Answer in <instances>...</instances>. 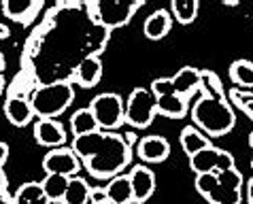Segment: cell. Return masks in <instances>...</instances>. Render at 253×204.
Segmentation results:
<instances>
[{"mask_svg":"<svg viewBox=\"0 0 253 204\" xmlns=\"http://www.w3.org/2000/svg\"><path fill=\"white\" fill-rule=\"evenodd\" d=\"M170 81H172L174 94L181 98H187V96H192L202 83V73H198V70L192 66H185V68H181Z\"/></svg>","mask_w":253,"mask_h":204,"instance_id":"obj_16","label":"cell"},{"mask_svg":"<svg viewBox=\"0 0 253 204\" xmlns=\"http://www.w3.org/2000/svg\"><path fill=\"white\" fill-rule=\"evenodd\" d=\"M247 200H249V204H253V179L247 183Z\"/></svg>","mask_w":253,"mask_h":204,"instance_id":"obj_32","label":"cell"},{"mask_svg":"<svg viewBox=\"0 0 253 204\" xmlns=\"http://www.w3.org/2000/svg\"><path fill=\"white\" fill-rule=\"evenodd\" d=\"M34 138L43 147H60L66 140V130L55 119H39L34 125Z\"/></svg>","mask_w":253,"mask_h":204,"instance_id":"obj_11","label":"cell"},{"mask_svg":"<svg viewBox=\"0 0 253 204\" xmlns=\"http://www.w3.org/2000/svg\"><path fill=\"white\" fill-rule=\"evenodd\" d=\"M215 185H217V174L215 172H202V174H196V189L205 196L211 194L215 189Z\"/></svg>","mask_w":253,"mask_h":204,"instance_id":"obj_27","label":"cell"},{"mask_svg":"<svg viewBox=\"0 0 253 204\" xmlns=\"http://www.w3.org/2000/svg\"><path fill=\"white\" fill-rule=\"evenodd\" d=\"M151 94L153 96H168V94H174V87H172V81L170 79H156L151 83Z\"/></svg>","mask_w":253,"mask_h":204,"instance_id":"obj_28","label":"cell"},{"mask_svg":"<svg viewBox=\"0 0 253 204\" xmlns=\"http://www.w3.org/2000/svg\"><path fill=\"white\" fill-rule=\"evenodd\" d=\"M104 192H107L109 204H132L134 202V194H132L128 174H117V177H113L109 185L104 187Z\"/></svg>","mask_w":253,"mask_h":204,"instance_id":"obj_15","label":"cell"},{"mask_svg":"<svg viewBox=\"0 0 253 204\" xmlns=\"http://www.w3.org/2000/svg\"><path fill=\"white\" fill-rule=\"evenodd\" d=\"M2 89H4V81H2V77H0V94H2Z\"/></svg>","mask_w":253,"mask_h":204,"instance_id":"obj_35","label":"cell"},{"mask_svg":"<svg viewBox=\"0 0 253 204\" xmlns=\"http://www.w3.org/2000/svg\"><path fill=\"white\" fill-rule=\"evenodd\" d=\"M179 140H181V147H183V151L187 153L189 158L196 156V153L202 151V149H207V147H211L209 138L205 136V132H200L198 128H194V125H187V128L181 130Z\"/></svg>","mask_w":253,"mask_h":204,"instance_id":"obj_19","label":"cell"},{"mask_svg":"<svg viewBox=\"0 0 253 204\" xmlns=\"http://www.w3.org/2000/svg\"><path fill=\"white\" fill-rule=\"evenodd\" d=\"M0 204H13V200L6 196V192L4 194H0Z\"/></svg>","mask_w":253,"mask_h":204,"instance_id":"obj_34","label":"cell"},{"mask_svg":"<svg viewBox=\"0 0 253 204\" xmlns=\"http://www.w3.org/2000/svg\"><path fill=\"white\" fill-rule=\"evenodd\" d=\"M130 177V185H132V194H134V202L143 204L147 202L156 192V174L149 170L147 166H134Z\"/></svg>","mask_w":253,"mask_h":204,"instance_id":"obj_10","label":"cell"},{"mask_svg":"<svg viewBox=\"0 0 253 204\" xmlns=\"http://www.w3.org/2000/svg\"><path fill=\"white\" fill-rule=\"evenodd\" d=\"M43 192L47 196L49 202H62L66 194V187H68V177H62V174H47L41 183Z\"/></svg>","mask_w":253,"mask_h":204,"instance_id":"obj_23","label":"cell"},{"mask_svg":"<svg viewBox=\"0 0 253 204\" xmlns=\"http://www.w3.org/2000/svg\"><path fill=\"white\" fill-rule=\"evenodd\" d=\"M96 202H107V192H104V189H92L89 204H96Z\"/></svg>","mask_w":253,"mask_h":204,"instance_id":"obj_29","label":"cell"},{"mask_svg":"<svg viewBox=\"0 0 253 204\" xmlns=\"http://www.w3.org/2000/svg\"><path fill=\"white\" fill-rule=\"evenodd\" d=\"M70 149L85 162L87 170L98 179L117 177V172L124 170L130 162V147L115 132L96 130L92 134L75 136Z\"/></svg>","mask_w":253,"mask_h":204,"instance_id":"obj_1","label":"cell"},{"mask_svg":"<svg viewBox=\"0 0 253 204\" xmlns=\"http://www.w3.org/2000/svg\"><path fill=\"white\" fill-rule=\"evenodd\" d=\"M170 13L164 11V9H160L156 13H151L149 17H147V22L143 26V30H145V37L147 39H151V41H160V39H164L168 32H170Z\"/></svg>","mask_w":253,"mask_h":204,"instance_id":"obj_18","label":"cell"},{"mask_svg":"<svg viewBox=\"0 0 253 204\" xmlns=\"http://www.w3.org/2000/svg\"><path fill=\"white\" fill-rule=\"evenodd\" d=\"M136 153H138L140 160L158 164V162H164L168 156H170V145H168L166 138L151 134V136L140 138V143L136 147Z\"/></svg>","mask_w":253,"mask_h":204,"instance_id":"obj_12","label":"cell"},{"mask_svg":"<svg viewBox=\"0 0 253 204\" xmlns=\"http://www.w3.org/2000/svg\"><path fill=\"white\" fill-rule=\"evenodd\" d=\"M4 192H6V177H4L2 168H0V194H4Z\"/></svg>","mask_w":253,"mask_h":204,"instance_id":"obj_31","label":"cell"},{"mask_svg":"<svg viewBox=\"0 0 253 204\" xmlns=\"http://www.w3.org/2000/svg\"><path fill=\"white\" fill-rule=\"evenodd\" d=\"M143 6V0L136 2H96L92 9L96 11V22L102 24V28H119L130 22V17L134 15Z\"/></svg>","mask_w":253,"mask_h":204,"instance_id":"obj_7","label":"cell"},{"mask_svg":"<svg viewBox=\"0 0 253 204\" xmlns=\"http://www.w3.org/2000/svg\"><path fill=\"white\" fill-rule=\"evenodd\" d=\"M192 117L209 136H223L234 128V111L223 102L221 96H200L192 109Z\"/></svg>","mask_w":253,"mask_h":204,"instance_id":"obj_2","label":"cell"},{"mask_svg":"<svg viewBox=\"0 0 253 204\" xmlns=\"http://www.w3.org/2000/svg\"><path fill=\"white\" fill-rule=\"evenodd\" d=\"M96 204H109V202H96Z\"/></svg>","mask_w":253,"mask_h":204,"instance_id":"obj_38","label":"cell"},{"mask_svg":"<svg viewBox=\"0 0 253 204\" xmlns=\"http://www.w3.org/2000/svg\"><path fill=\"white\" fill-rule=\"evenodd\" d=\"M89 194H92V187L85 183V179L70 177L66 194H64V198H62V204H87Z\"/></svg>","mask_w":253,"mask_h":204,"instance_id":"obj_21","label":"cell"},{"mask_svg":"<svg viewBox=\"0 0 253 204\" xmlns=\"http://www.w3.org/2000/svg\"><path fill=\"white\" fill-rule=\"evenodd\" d=\"M89 111L94 113V119L98 123V128H117L122 125L124 122V113H126V107H124V100L119 98L117 94H100L96 96L92 104H89Z\"/></svg>","mask_w":253,"mask_h":204,"instance_id":"obj_5","label":"cell"},{"mask_svg":"<svg viewBox=\"0 0 253 204\" xmlns=\"http://www.w3.org/2000/svg\"><path fill=\"white\" fill-rule=\"evenodd\" d=\"M41 6H43L41 0H6V2H2V11L13 22L30 24L41 11Z\"/></svg>","mask_w":253,"mask_h":204,"instance_id":"obj_13","label":"cell"},{"mask_svg":"<svg viewBox=\"0 0 253 204\" xmlns=\"http://www.w3.org/2000/svg\"><path fill=\"white\" fill-rule=\"evenodd\" d=\"M2 66H4V58H2V53H0V70H2Z\"/></svg>","mask_w":253,"mask_h":204,"instance_id":"obj_36","label":"cell"},{"mask_svg":"<svg viewBox=\"0 0 253 204\" xmlns=\"http://www.w3.org/2000/svg\"><path fill=\"white\" fill-rule=\"evenodd\" d=\"M249 145H251V149H253V132L249 134Z\"/></svg>","mask_w":253,"mask_h":204,"instance_id":"obj_37","label":"cell"},{"mask_svg":"<svg viewBox=\"0 0 253 204\" xmlns=\"http://www.w3.org/2000/svg\"><path fill=\"white\" fill-rule=\"evenodd\" d=\"M4 115L6 119L13 123V125H28L34 117V111H32V104L28 98L24 96H9L4 102Z\"/></svg>","mask_w":253,"mask_h":204,"instance_id":"obj_14","label":"cell"},{"mask_svg":"<svg viewBox=\"0 0 253 204\" xmlns=\"http://www.w3.org/2000/svg\"><path fill=\"white\" fill-rule=\"evenodd\" d=\"M230 79L241 87H253V64L249 60H236L230 66Z\"/></svg>","mask_w":253,"mask_h":204,"instance_id":"obj_25","label":"cell"},{"mask_svg":"<svg viewBox=\"0 0 253 204\" xmlns=\"http://www.w3.org/2000/svg\"><path fill=\"white\" fill-rule=\"evenodd\" d=\"M170 9L179 24H192L198 15V2L196 0H172Z\"/></svg>","mask_w":253,"mask_h":204,"instance_id":"obj_26","label":"cell"},{"mask_svg":"<svg viewBox=\"0 0 253 204\" xmlns=\"http://www.w3.org/2000/svg\"><path fill=\"white\" fill-rule=\"evenodd\" d=\"M73 98H75L73 85L66 81H60V83H51V85H41L39 89L32 91V96L28 100L32 104L34 115H39L41 119H53L70 107Z\"/></svg>","mask_w":253,"mask_h":204,"instance_id":"obj_3","label":"cell"},{"mask_svg":"<svg viewBox=\"0 0 253 204\" xmlns=\"http://www.w3.org/2000/svg\"><path fill=\"white\" fill-rule=\"evenodd\" d=\"M43 168L47 174H62V177H75L79 172V158L73 149H51L43 160Z\"/></svg>","mask_w":253,"mask_h":204,"instance_id":"obj_9","label":"cell"},{"mask_svg":"<svg viewBox=\"0 0 253 204\" xmlns=\"http://www.w3.org/2000/svg\"><path fill=\"white\" fill-rule=\"evenodd\" d=\"M251 166H253V162H251Z\"/></svg>","mask_w":253,"mask_h":204,"instance_id":"obj_39","label":"cell"},{"mask_svg":"<svg viewBox=\"0 0 253 204\" xmlns=\"http://www.w3.org/2000/svg\"><path fill=\"white\" fill-rule=\"evenodd\" d=\"M189 168H192L196 174H202V172H215L217 174V172L234 168V158L223 149L207 147V149H202V151L196 153V156L189 158Z\"/></svg>","mask_w":253,"mask_h":204,"instance_id":"obj_8","label":"cell"},{"mask_svg":"<svg viewBox=\"0 0 253 204\" xmlns=\"http://www.w3.org/2000/svg\"><path fill=\"white\" fill-rule=\"evenodd\" d=\"M6 158H9V147H6V143H2V140H0V168L4 166Z\"/></svg>","mask_w":253,"mask_h":204,"instance_id":"obj_30","label":"cell"},{"mask_svg":"<svg viewBox=\"0 0 253 204\" xmlns=\"http://www.w3.org/2000/svg\"><path fill=\"white\" fill-rule=\"evenodd\" d=\"M102 77V62L98 55H85L79 66H77V79L83 87H94L98 85V81H100Z\"/></svg>","mask_w":253,"mask_h":204,"instance_id":"obj_17","label":"cell"},{"mask_svg":"<svg viewBox=\"0 0 253 204\" xmlns=\"http://www.w3.org/2000/svg\"><path fill=\"white\" fill-rule=\"evenodd\" d=\"M70 130L75 136H83V134H92V132L100 130L94 119V113L89 109H79L77 113L70 117Z\"/></svg>","mask_w":253,"mask_h":204,"instance_id":"obj_22","label":"cell"},{"mask_svg":"<svg viewBox=\"0 0 253 204\" xmlns=\"http://www.w3.org/2000/svg\"><path fill=\"white\" fill-rule=\"evenodd\" d=\"M9 28H6V26H2V24H0V41H4V39H9Z\"/></svg>","mask_w":253,"mask_h":204,"instance_id":"obj_33","label":"cell"},{"mask_svg":"<svg viewBox=\"0 0 253 204\" xmlns=\"http://www.w3.org/2000/svg\"><path fill=\"white\" fill-rule=\"evenodd\" d=\"M156 109H158V113L166 115V117H172V119H179V117H185L187 115V102H185V98H181L177 94L158 96L156 98Z\"/></svg>","mask_w":253,"mask_h":204,"instance_id":"obj_20","label":"cell"},{"mask_svg":"<svg viewBox=\"0 0 253 204\" xmlns=\"http://www.w3.org/2000/svg\"><path fill=\"white\" fill-rule=\"evenodd\" d=\"M158 109H156V96L151 94V89L138 87L130 94L128 102H126V113H124V122H128L134 128H147L153 117H156Z\"/></svg>","mask_w":253,"mask_h":204,"instance_id":"obj_4","label":"cell"},{"mask_svg":"<svg viewBox=\"0 0 253 204\" xmlns=\"http://www.w3.org/2000/svg\"><path fill=\"white\" fill-rule=\"evenodd\" d=\"M211 204H241L243 200V177L241 172L230 168V170L217 172V185L207 196Z\"/></svg>","mask_w":253,"mask_h":204,"instance_id":"obj_6","label":"cell"},{"mask_svg":"<svg viewBox=\"0 0 253 204\" xmlns=\"http://www.w3.org/2000/svg\"><path fill=\"white\" fill-rule=\"evenodd\" d=\"M47 196L41 183H24L15 194V204H47Z\"/></svg>","mask_w":253,"mask_h":204,"instance_id":"obj_24","label":"cell"}]
</instances>
